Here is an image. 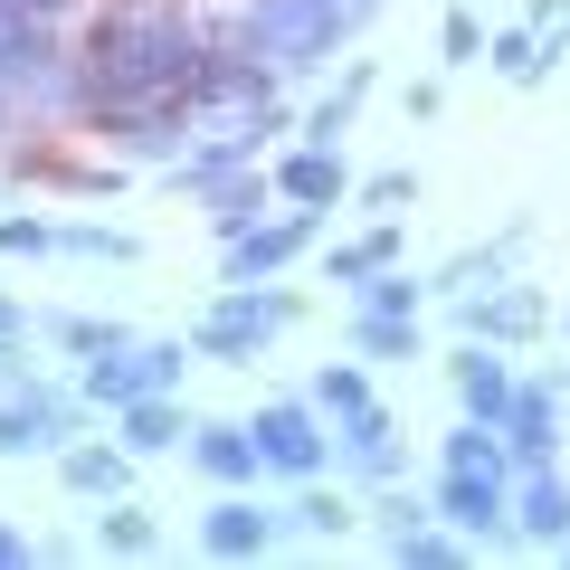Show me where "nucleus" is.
Wrapping results in <instances>:
<instances>
[{
	"instance_id": "f257e3e1",
	"label": "nucleus",
	"mask_w": 570,
	"mask_h": 570,
	"mask_svg": "<svg viewBox=\"0 0 570 570\" xmlns=\"http://www.w3.org/2000/svg\"><path fill=\"white\" fill-rule=\"evenodd\" d=\"M200 29L181 0H105L77 48V105H124V96H190Z\"/></svg>"
},
{
	"instance_id": "f03ea898",
	"label": "nucleus",
	"mask_w": 570,
	"mask_h": 570,
	"mask_svg": "<svg viewBox=\"0 0 570 570\" xmlns=\"http://www.w3.org/2000/svg\"><path fill=\"white\" fill-rule=\"evenodd\" d=\"M352 29H362V20H352L343 0H247V10H238V39L257 48L276 77H305V67H324L333 48L352 39Z\"/></svg>"
},
{
	"instance_id": "7ed1b4c3",
	"label": "nucleus",
	"mask_w": 570,
	"mask_h": 570,
	"mask_svg": "<svg viewBox=\"0 0 570 570\" xmlns=\"http://www.w3.org/2000/svg\"><path fill=\"white\" fill-rule=\"evenodd\" d=\"M285 324H295V295H285L276 276H257V285H228L219 305L190 324V352H200V362H257Z\"/></svg>"
},
{
	"instance_id": "20e7f679",
	"label": "nucleus",
	"mask_w": 570,
	"mask_h": 570,
	"mask_svg": "<svg viewBox=\"0 0 570 570\" xmlns=\"http://www.w3.org/2000/svg\"><path fill=\"white\" fill-rule=\"evenodd\" d=\"M86 134L115 142V153H134V163H181L190 142H200V115H190V96H124V105H86Z\"/></svg>"
},
{
	"instance_id": "39448f33",
	"label": "nucleus",
	"mask_w": 570,
	"mask_h": 570,
	"mask_svg": "<svg viewBox=\"0 0 570 570\" xmlns=\"http://www.w3.org/2000/svg\"><path fill=\"white\" fill-rule=\"evenodd\" d=\"M181 371H190V343H115V352L86 362V400L134 409V400H153V390H181Z\"/></svg>"
},
{
	"instance_id": "423d86ee",
	"label": "nucleus",
	"mask_w": 570,
	"mask_h": 570,
	"mask_svg": "<svg viewBox=\"0 0 570 570\" xmlns=\"http://www.w3.org/2000/svg\"><path fill=\"white\" fill-rule=\"evenodd\" d=\"M247 428H257L266 475H295V485H314V475H324V456H333V419H324L314 400H266Z\"/></svg>"
},
{
	"instance_id": "0eeeda50",
	"label": "nucleus",
	"mask_w": 570,
	"mask_h": 570,
	"mask_svg": "<svg viewBox=\"0 0 570 570\" xmlns=\"http://www.w3.org/2000/svg\"><path fill=\"white\" fill-rule=\"evenodd\" d=\"M324 209H285V219H257L247 238H228V285H257V276H285V266L314 247Z\"/></svg>"
},
{
	"instance_id": "6e6552de",
	"label": "nucleus",
	"mask_w": 570,
	"mask_h": 570,
	"mask_svg": "<svg viewBox=\"0 0 570 570\" xmlns=\"http://www.w3.org/2000/svg\"><path fill=\"white\" fill-rule=\"evenodd\" d=\"M67 428H77V400L20 381L10 400H0V456H48V448H67Z\"/></svg>"
},
{
	"instance_id": "1a4fd4ad",
	"label": "nucleus",
	"mask_w": 570,
	"mask_h": 570,
	"mask_svg": "<svg viewBox=\"0 0 570 570\" xmlns=\"http://www.w3.org/2000/svg\"><path fill=\"white\" fill-rule=\"evenodd\" d=\"M276 200H285V209H343V200H352L343 142H295V153L276 163Z\"/></svg>"
},
{
	"instance_id": "9d476101",
	"label": "nucleus",
	"mask_w": 570,
	"mask_h": 570,
	"mask_svg": "<svg viewBox=\"0 0 570 570\" xmlns=\"http://www.w3.org/2000/svg\"><path fill=\"white\" fill-rule=\"evenodd\" d=\"M438 523H456V532H504L513 523V485L504 475H485V466H448L438 475Z\"/></svg>"
},
{
	"instance_id": "9b49d317",
	"label": "nucleus",
	"mask_w": 570,
	"mask_h": 570,
	"mask_svg": "<svg viewBox=\"0 0 570 570\" xmlns=\"http://www.w3.org/2000/svg\"><path fill=\"white\" fill-rule=\"evenodd\" d=\"M456 324H466V343H532L542 333V295L532 285H466Z\"/></svg>"
},
{
	"instance_id": "f8f14e48",
	"label": "nucleus",
	"mask_w": 570,
	"mask_h": 570,
	"mask_svg": "<svg viewBox=\"0 0 570 570\" xmlns=\"http://www.w3.org/2000/svg\"><path fill=\"white\" fill-rule=\"evenodd\" d=\"M266 542H276V513H266L247 485H228L219 504L200 513V551H209V561H257Z\"/></svg>"
},
{
	"instance_id": "ddd939ff",
	"label": "nucleus",
	"mask_w": 570,
	"mask_h": 570,
	"mask_svg": "<svg viewBox=\"0 0 570 570\" xmlns=\"http://www.w3.org/2000/svg\"><path fill=\"white\" fill-rule=\"evenodd\" d=\"M448 381H456V409H466V419H494V428H504L513 390H523V381H513V362H504V343H466L448 362Z\"/></svg>"
},
{
	"instance_id": "4468645a",
	"label": "nucleus",
	"mask_w": 570,
	"mask_h": 570,
	"mask_svg": "<svg viewBox=\"0 0 570 570\" xmlns=\"http://www.w3.org/2000/svg\"><path fill=\"white\" fill-rule=\"evenodd\" d=\"M190 466H200L209 485H257V475H266L257 428H247V419H209V428H190Z\"/></svg>"
},
{
	"instance_id": "2eb2a0df",
	"label": "nucleus",
	"mask_w": 570,
	"mask_h": 570,
	"mask_svg": "<svg viewBox=\"0 0 570 570\" xmlns=\"http://www.w3.org/2000/svg\"><path fill=\"white\" fill-rule=\"evenodd\" d=\"M333 456H343V466H362V475H400V419H390L381 400L343 409V419H333Z\"/></svg>"
},
{
	"instance_id": "dca6fc26",
	"label": "nucleus",
	"mask_w": 570,
	"mask_h": 570,
	"mask_svg": "<svg viewBox=\"0 0 570 570\" xmlns=\"http://www.w3.org/2000/svg\"><path fill=\"white\" fill-rule=\"evenodd\" d=\"M504 448H513V466H551V448H561V390H542V381L513 390V409H504Z\"/></svg>"
},
{
	"instance_id": "f3484780",
	"label": "nucleus",
	"mask_w": 570,
	"mask_h": 570,
	"mask_svg": "<svg viewBox=\"0 0 570 570\" xmlns=\"http://www.w3.org/2000/svg\"><path fill=\"white\" fill-rule=\"evenodd\" d=\"M115 428H124V448H134V456H171V448H190V419H181V400H171V390H153V400L115 409Z\"/></svg>"
},
{
	"instance_id": "a211bd4d",
	"label": "nucleus",
	"mask_w": 570,
	"mask_h": 570,
	"mask_svg": "<svg viewBox=\"0 0 570 570\" xmlns=\"http://www.w3.org/2000/svg\"><path fill=\"white\" fill-rule=\"evenodd\" d=\"M266 200H276V181H266L257 163L228 171V181H209V228H219V238H247V228L266 219Z\"/></svg>"
},
{
	"instance_id": "6ab92c4d",
	"label": "nucleus",
	"mask_w": 570,
	"mask_h": 570,
	"mask_svg": "<svg viewBox=\"0 0 570 570\" xmlns=\"http://www.w3.org/2000/svg\"><path fill=\"white\" fill-rule=\"evenodd\" d=\"M513 523H523L532 542H561V532H570V485L551 466H532L523 485H513Z\"/></svg>"
},
{
	"instance_id": "aec40b11",
	"label": "nucleus",
	"mask_w": 570,
	"mask_h": 570,
	"mask_svg": "<svg viewBox=\"0 0 570 570\" xmlns=\"http://www.w3.org/2000/svg\"><path fill=\"white\" fill-rule=\"evenodd\" d=\"M362 96H371V58H352L343 77H333V96H314L305 142H343V134H352V115H362Z\"/></svg>"
},
{
	"instance_id": "412c9836",
	"label": "nucleus",
	"mask_w": 570,
	"mask_h": 570,
	"mask_svg": "<svg viewBox=\"0 0 570 570\" xmlns=\"http://www.w3.org/2000/svg\"><path fill=\"white\" fill-rule=\"evenodd\" d=\"M352 352H362V362H419V314L362 305V314H352Z\"/></svg>"
},
{
	"instance_id": "4be33fe9",
	"label": "nucleus",
	"mask_w": 570,
	"mask_h": 570,
	"mask_svg": "<svg viewBox=\"0 0 570 570\" xmlns=\"http://www.w3.org/2000/svg\"><path fill=\"white\" fill-rule=\"evenodd\" d=\"M381 542H390V561H409V570H448V561H466V542H456V523L438 532V513H419V523H390Z\"/></svg>"
},
{
	"instance_id": "5701e85b",
	"label": "nucleus",
	"mask_w": 570,
	"mask_h": 570,
	"mask_svg": "<svg viewBox=\"0 0 570 570\" xmlns=\"http://www.w3.org/2000/svg\"><path fill=\"white\" fill-rule=\"evenodd\" d=\"M381 266H400V228H362V238H343V247H333V257H324V276L333 285H362V276H381Z\"/></svg>"
},
{
	"instance_id": "b1692460",
	"label": "nucleus",
	"mask_w": 570,
	"mask_h": 570,
	"mask_svg": "<svg viewBox=\"0 0 570 570\" xmlns=\"http://www.w3.org/2000/svg\"><path fill=\"white\" fill-rule=\"evenodd\" d=\"M96 542L115 551V561H142V551H163V523L142 504H124V494H105V523H96Z\"/></svg>"
},
{
	"instance_id": "393cba45",
	"label": "nucleus",
	"mask_w": 570,
	"mask_h": 570,
	"mask_svg": "<svg viewBox=\"0 0 570 570\" xmlns=\"http://www.w3.org/2000/svg\"><path fill=\"white\" fill-rule=\"evenodd\" d=\"M485 67H494V77H504V86H542L551 77V67H542V29H494V39H485Z\"/></svg>"
},
{
	"instance_id": "a878e982",
	"label": "nucleus",
	"mask_w": 570,
	"mask_h": 570,
	"mask_svg": "<svg viewBox=\"0 0 570 570\" xmlns=\"http://www.w3.org/2000/svg\"><path fill=\"white\" fill-rule=\"evenodd\" d=\"M58 475L77 494H124V475H134V448H67L58 456Z\"/></svg>"
},
{
	"instance_id": "bb28decb",
	"label": "nucleus",
	"mask_w": 570,
	"mask_h": 570,
	"mask_svg": "<svg viewBox=\"0 0 570 570\" xmlns=\"http://www.w3.org/2000/svg\"><path fill=\"white\" fill-rule=\"evenodd\" d=\"M58 257H105V266H134V257H142V238H134V228H96V219H86V228H58Z\"/></svg>"
},
{
	"instance_id": "cd10ccee",
	"label": "nucleus",
	"mask_w": 570,
	"mask_h": 570,
	"mask_svg": "<svg viewBox=\"0 0 570 570\" xmlns=\"http://www.w3.org/2000/svg\"><path fill=\"white\" fill-rule=\"evenodd\" d=\"M485 39H494V29L475 20L466 0H456L448 20H438V67H475V58H485Z\"/></svg>"
},
{
	"instance_id": "c85d7f7f",
	"label": "nucleus",
	"mask_w": 570,
	"mask_h": 570,
	"mask_svg": "<svg viewBox=\"0 0 570 570\" xmlns=\"http://www.w3.org/2000/svg\"><path fill=\"white\" fill-rule=\"evenodd\" d=\"M362 400H371L362 362H324L314 371V409H324V419H343V409H362Z\"/></svg>"
},
{
	"instance_id": "c756f323",
	"label": "nucleus",
	"mask_w": 570,
	"mask_h": 570,
	"mask_svg": "<svg viewBox=\"0 0 570 570\" xmlns=\"http://www.w3.org/2000/svg\"><path fill=\"white\" fill-rule=\"evenodd\" d=\"M48 333H58V343L77 352V362H96V352H115V343H134V333H124V324H96V314H58V324H48Z\"/></svg>"
},
{
	"instance_id": "7c9ffc66",
	"label": "nucleus",
	"mask_w": 570,
	"mask_h": 570,
	"mask_svg": "<svg viewBox=\"0 0 570 570\" xmlns=\"http://www.w3.org/2000/svg\"><path fill=\"white\" fill-rule=\"evenodd\" d=\"M362 305H381V314H419V305H428V285L400 276V266H381V276H362Z\"/></svg>"
},
{
	"instance_id": "2f4dec72",
	"label": "nucleus",
	"mask_w": 570,
	"mask_h": 570,
	"mask_svg": "<svg viewBox=\"0 0 570 570\" xmlns=\"http://www.w3.org/2000/svg\"><path fill=\"white\" fill-rule=\"evenodd\" d=\"M352 200H362V209H381V219H400V209L419 200V171H381V181H362Z\"/></svg>"
},
{
	"instance_id": "473e14b6",
	"label": "nucleus",
	"mask_w": 570,
	"mask_h": 570,
	"mask_svg": "<svg viewBox=\"0 0 570 570\" xmlns=\"http://www.w3.org/2000/svg\"><path fill=\"white\" fill-rule=\"evenodd\" d=\"M0 247L10 257H58V228L48 219H0Z\"/></svg>"
},
{
	"instance_id": "72a5a7b5",
	"label": "nucleus",
	"mask_w": 570,
	"mask_h": 570,
	"mask_svg": "<svg viewBox=\"0 0 570 570\" xmlns=\"http://www.w3.org/2000/svg\"><path fill=\"white\" fill-rule=\"evenodd\" d=\"M295 523H305V532H352V504H343V494H324V485H314L305 504H295Z\"/></svg>"
},
{
	"instance_id": "f704fd0d",
	"label": "nucleus",
	"mask_w": 570,
	"mask_h": 570,
	"mask_svg": "<svg viewBox=\"0 0 570 570\" xmlns=\"http://www.w3.org/2000/svg\"><path fill=\"white\" fill-rule=\"evenodd\" d=\"M77 0H0V20H67Z\"/></svg>"
},
{
	"instance_id": "c9c22d12",
	"label": "nucleus",
	"mask_w": 570,
	"mask_h": 570,
	"mask_svg": "<svg viewBox=\"0 0 570 570\" xmlns=\"http://www.w3.org/2000/svg\"><path fill=\"white\" fill-rule=\"evenodd\" d=\"M29 561V532H10V523H0V570H20Z\"/></svg>"
},
{
	"instance_id": "e433bc0d",
	"label": "nucleus",
	"mask_w": 570,
	"mask_h": 570,
	"mask_svg": "<svg viewBox=\"0 0 570 570\" xmlns=\"http://www.w3.org/2000/svg\"><path fill=\"white\" fill-rule=\"evenodd\" d=\"M20 333H29V314L10 305V295H0V343H20Z\"/></svg>"
},
{
	"instance_id": "4c0bfd02",
	"label": "nucleus",
	"mask_w": 570,
	"mask_h": 570,
	"mask_svg": "<svg viewBox=\"0 0 570 570\" xmlns=\"http://www.w3.org/2000/svg\"><path fill=\"white\" fill-rule=\"evenodd\" d=\"M542 20H570V0H532V29H542Z\"/></svg>"
},
{
	"instance_id": "58836bf2",
	"label": "nucleus",
	"mask_w": 570,
	"mask_h": 570,
	"mask_svg": "<svg viewBox=\"0 0 570 570\" xmlns=\"http://www.w3.org/2000/svg\"><path fill=\"white\" fill-rule=\"evenodd\" d=\"M561 561H570V532H561Z\"/></svg>"
},
{
	"instance_id": "ea45409f",
	"label": "nucleus",
	"mask_w": 570,
	"mask_h": 570,
	"mask_svg": "<svg viewBox=\"0 0 570 570\" xmlns=\"http://www.w3.org/2000/svg\"><path fill=\"white\" fill-rule=\"evenodd\" d=\"M561 333H570V314H561Z\"/></svg>"
}]
</instances>
